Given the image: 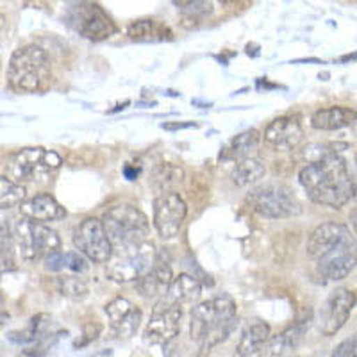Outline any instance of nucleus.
<instances>
[{
    "label": "nucleus",
    "instance_id": "f257e3e1",
    "mask_svg": "<svg viewBox=\"0 0 357 357\" xmlns=\"http://www.w3.org/2000/svg\"><path fill=\"white\" fill-rule=\"evenodd\" d=\"M298 181L312 202L333 209L347 206L357 193L345 159L336 152H327L309 162L298 174Z\"/></svg>",
    "mask_w": 357,
    "mask_h": 357
},
{
    "label": "nucleus",
    "instance_id": "f03ea898",
    "mask_svg": "<svg viewBox=\"0 0 357 357\" xmlns=\"http://www.w3.org/2000/svg\"><path fill=\"white\" fill-rule=\"evenodd\" d=\"M238 327V307L229 295L213 296L193 307L190 318V337L197 356L206 357L215 347L227 340Z\"/></svg>",
    "mask_w": 357,
    "mask_h": 357
},
{
    "label": "nucleus",
    "instance_id": "7ed1b4c3",
    "mask_svg": "<svg viewBox=\"0 0 357 357\" xmlns=\"http://www.w3.org/2000/svg\"><path fill=\"white\" fill-rule=\"evenodd\" d=\"M50 77V59L41 47L27 45L11 56L8 84L18 93H34Z\"/></svg>",
    "mask_w": 357,
    "mask_h": 357
},
{
    "label": "nucleus",
    "instance_id": "20e7f679",
    "mask_svg": "<svg viewBox=\"0 0 357 357\" xmlns=\"http://www.w3.org/2000/svg\"><path fill=\"white\" fill-rule=\"evenodd\" d=\"M155 259V247L151 240L116 245L106 263V273L114 282H132L151 272Z\"/></svg>",
    "mask_w": 357,
    "mask_h": 357
},
{
    "label": "nucleus",
    "instance_id": "39448f33",
    "mask_svg": "<svg viewBox=\"0 0 357 357\" xmlns=\"http://www.w3.org/2000/svg\"><path fill=\"white\" fill-rule=\"evenodd\" d=\"M102 223L113 247L149 240L151 223L145 213L130 204H118L107 209L102 216Z\"/></svg>",
    "mask_w": 357,
    "mask_h": 357
},
{
    "label": "nucleus",
    "instance_id": "423d86ee",
    "mask_svg": "<svg viewBox=\"0 0 357 357\" xmlns=\"http://www.w3.org/2000/svg\"><path fill=\"white\" fill-rule=\"evenodd\" d=\"M13 234L22 259L27 263H38L52 252L61 250V238L54 229L25 216L15 223Z\"/></svg>",
    "mask_w": 357,
    "mask_h": 357
},
{
    "label": "nucleus",
    "instance_id": "0eeeda50",
    "mask_svg": "<svg viewBox=\"0 0 357 357\" xmlns=\"http://www.w3.org/2000/svg\"><path fill=\"white\" fill-rule=\"evenodd\" d=\"M247 202L252 211H256L263 218H291L301 215L302 211L295 193L288 186L279 183H266L250 190Z\"/></svg>",
    "mask_w": 357,
    "mask_h": 357
},
{
    "label": "nucleus",
    "instance_id": "6e6552de",
    "mask_svg": "<svg viewBox=\"0 0 357 357\" xmlns=\"http://www.w3.org/2000/svg\"><path fill=\"white\" fill-rule=\"evenodd\" d=\"M183 305L161 296L152 309L151 320L143 329V341L146 345H167L181 331Z\"/></svg>",
    "mask_w": 357,
    "mask_h": 357
},
{
    "label": "nucleus",
    "instance_id": "1a4fd4ad",
    "mask_svg": "<svg viewBox=\"0 0 357 357\" xmlns=\"http://www.w3.org/2000/svg\"><path fill=\"white\" fill-rule=\"evenodd\" d=\"M188 215V206L177 191L159 193L154 200V227L162 240L177 238Z\"/></svg>",
    "mask_w": 357,
    "mask_h": 357
},
{
    "label": "nucleus",
    "instance_id": "9d476101",
    "mask_svg": "<svg viewBox=\"0 0 357 357\" xmlns=\"http://www.w3.org/2000/svg\"><path fill=\"white\" fill-rule=\"evenodd\" d=\"M49 161H47V151L45 149H22L20 152L13 154L8 159L6 172L8 177L20 184L27 183H47L50 177Z\"/></svg>",
    "mask_w": 357,
    "mask_h": 357
},
{
    "label": "nucleus",
    "instance_id": "9b49d317",
    "mask_svg": "<svg viewBox=\"0 0 357 357\" xmlns=\"http://www.w3.org/2000/svg\"><path fill=\"white\" fill-rule=\"evenodd\" d=\"M73 245L91 263H107L113 254V243L107 238L104 223L98 218H86L81 222L73 231Z\"/></svg>",
    "mask_w": 357,
    "mask_h": 357
},
{
    "label": "nucleus",
    "instance_id": "f8f14e48",
    "mask_svg": "<svg viewBox=\"0 0 357 357\" xmlns=\"http://www.w3.org/2000/svg\"><path fill=\"white\" fill-rule=\"evenodd\" d=\"M354 234L347 225L336 222L320 223L311 231L305 243V254L309 259L320 261L327 254L347 243H352Z\"/></svg>",
    "mask_w": 357,
    "mask_h": 357
},
{
    "label": "nucleus",
    "instance_id": "ddd939ff",
    "mask_svg": "<svg viewBox=\"0 0 357 357\" xmlns=\"http://www.w3.org/2000/svg\"><path fill=\"white\" fill-rule=\"evenodd\" d=\"M357 304L356 293L340 288L329 295L320 311V331L324 336L331 337L340 333L349 321L354 307Z\"/></svg>",
    "mask_w": 357,
    "mask_h": 357
},
{
    "label": "nucleus",
    "instance_id": "4468645a",
    "mask_svg": "<svg viewBox=\"0 0 357 357\" xmlns=\"http://www.w3.org/2000/svg\"><path fill=\"white\" fill-rule=\"evenodd\" d=\"M302 139H304V130L301 122L293 116L277 118L264 129L263 134L264 145L277 152L295 151Z\"/></svg>",
    "mask_w": 357,
    "mask_h": 357
},
{
    "label": "nucleus",
    "instance_id": "2eb2a0df",
    "mask_svg": "<svg viewBox=\"0 0 357 357\" xmlns=\"http://www.w3.org/2000/svg\"><path fill=\"white\" fill-rule=\"evenodd\" d=\"M320 273L327 280H343L357 266V241L336 248L318 261Z\"/></svg>",
    "mask_w": 357,
    "mask_h": 357
},
{
    "label": "nucleus",
    "instance_id": "dca6fc26",
    "mask_svg": "<svg viewBox=\"0 0 357 357\" xmlns=\"http://www.w3.org/2000/svg\"><path fill=\"white\" fill-rule=\"evenodd\" d=\"M79 33L91 41H102L113 36L116 27L98 6L88 4L79 11Z\"/></svg>",
    "mask_w": 357,
    "mask_h": 357
},
{
    "label": "nucleus",
    "instance_id": "f3484780",
    "mask_svg": "<svg viewBox=\"0 0 357 357\" xmlns=\"http://www.w3.org/2000/svg\"><path fill=\"white\" fill-rule=\"evenodd\" d=\"M20 213L25 218L40 223L56 222V220H63L66 216L65 207L49 193H40L33 199L25 200L20 206Z\"/></svg>",
    "mask_w": 357,
    "mask_h": 357
},
{
    "label": "nucleus",
    "instance_id": "a211bd4d",
    "mask_svg": "<svg viewBox=\"0 0 357 357\" xmlns=\"http://www.w3.org/2000/svg\"><path fill=\"white\" fill-rule=\"evenodd\" d=\"M309 324H311V314L302 320H298L296 324H293L291 327H288L286 331H282L277 336L270 337L266 345V354L268 357H288L291 356L293 350L301 345V341L304 340V334L307 333Z\"/></svg>",
    "mask_w": 357,
    "mask_h": 357
},
{
    "label": "nucleus",
    "instance_id": "6ab92c4d",
    "mask_svg": "<svg viewBox=\"0 0 357 357\" xmlns=\"http://www.w3.org/2000/svg\"><path fill=\"white\" fill-rule=\"evenodd\" d=\"M268 340H270V327L264 321L256 320L250 324L241 334L236 345L234 357H264Z\"/></svg>",
    "mask_w": 357,
    "mask_h": 357
},
{
    "label": "nucleus",
    "instance_id": "aec40b11",
    "mask_svg": "<svg viewBox=\"0 0 357 357\" xmlns=\"http://www.w3.org/2000/svg\"><path fill=\"white\" fill-rule=\"evenodd\" d=\"M172 280H174L172 268L165 261L155 259L151 272L136 280V289L145 298H161L168 291Z\"/></svg>",
    "mask_w": 357,
    "mask_h": 357
},
{
    "label": "nucleus",
    "instance_id": "412c9836",
    "mask_svg": "<svg viewBox=\"0 0 357 357\" xmlns=\"http://www.w3.org/2000/svg\"><path fill=\"white\" fill-rule=\"evenodd\" d=\"M357 123V111L345 106H331L312 113L311 126L317 130H340Z\"/></svg>",
    "mask_w": 357,
    "mask_h": 357
},
{
    "label": "nucleus",
    "instance_id": "4be33fe9",
    "mask_svg": "<svg viewBox=\"0 0 357 357\" xmlns=\"http://www.w3.org/2000/svg\"><path fill=\"white\" fill-rule=\"evenodd\" d=\"M91 261L81 252H63L56 250L43 259L45 270L49 272H72V273H84L89 270Z\"/></svg>",
    "mask_w": 357,
    "mask_h": 357
},
{
    "label": "nucleus",
    "instance_id": "5701e85b",
    "mask_svg": "<svg viewBox=\"0 0 357 357\" xmlns=\"http://www.w3.org/2000/svg\"><path fill=\"white\" fill-rule=\"evenodd\" d=\"M200 295H202V284L199 282V279L188 275V273H181V275L174 277L172 284L168 286V291L162 296L170 302L183 305L199 301Z\"/></svg>",
    "mask_w": 357,
    "mask_h": 357
},
{
    "label": "nucleus",
    "instance_id": "b1692460",
    "mask_svg": "<svg viewBox=\"0 0 357 357\" xmlns=\"http://www.w3.org/2000/svg\"><path fill=\"white\" fill-rule=\"evenodd\" d=\"M263 142V134L257 129H248L245 132L238 134L234 139L223 151L222 159H231V161H241L245 158H250L257 151V146Z\"/></svg>",
    "mask_w": 357,
    "mask_h": 357
},
{
    "label": "nucleus",
    "instance_id": "393cba45",
    "mask_svg": "<svg viewBox=\"0 0 357 357\" xmlns=\"http://www.w3.org/2000/svg\"><path fill=\"white\" fill-rule=\"evenodd\" d=\"M264 174H266L264 162L259 158L250 155V158H245L241 161H236V167L232 168L231 178L236 186L247 188L259 183L261 178L264 177Z\"/></svg>",
    "mask_w": 357,
    "mask_h": 357
},
{
    "label": "nucleus",
    "instance_id": "a878e982",
    "mask_svg": "<svg viewBox=\"0 0 357 357\" xmlns=\"http://www.w3.org/2000/svg\"><path fill=\"white\" fill-rule=\"evenodd\" d=\"M184 25H197L213 15L211 0H174Z\"/></svg>",
    "mask_w": 357,
    "mask_h": 357
},
{
    "label": "nucleus",
    "instance_id": "bb28decb",
    "mask_svg": "<svg viewBox=\"0 0 357 357\" xmlns=\"http://www.w3.org/2000/svg\"><path fill=\"white\" fill-rule=\"evenodd\" d=\"M184 172L183 168L175 167L172 162H162L152 174V186L158 193H165V191H174L177 184L183 183Z\"/></svg>",
    "mask_w": 357,
    "mask_h": 357
},
{
    "label": "nucleus",
    "instance_id": "cd10ccee",
    "mask_svg": "<svg viewBox=\"0 0 357 357\" xmlns=\"http://www.w3.org/2000/svg\"><path fill=\"white\" fill-rule=\"evenodd\" d=\"M25 200H27V190L24 184L2 175L0 177V209L20 207Z\"/></svg>",
    "mask_w": 357,
    "mask_h": 357
},
{
    "label": "nucleus",
    "instance_id": "c85d7f7f",
    "mask_svg": "<svg viewBox=\"0 0 357 357\" xmlns=\"http://www.w3.org/2000/svg\"><path fill=\"white\" fill-rule=\"evenodd\" d=\"M15 270V234L8 223L0 220V272Z\"/></svg>",
    "mask_w": 357,
    "mask_h": 357
},
{
    "label": "nucleus",
    "instance_id": "c756f323",
    "mask_svg": "<svg viewBox=\"0 0 357 357\" xmlns=\"http://www.w3.org/2000/svg\"><path fill=\"white\" fill-rule=\"evenodd\" d=\"M142 311L134 305V309L126 318H122L118 324L111 325V333L118 340H129V337H132L134 334L138 333L139 325H142Z\"/></svg>",
    "mask_w": 357,
    "mask_h": 357
},
{
    "label": "nucleus",
    "instance_id": "7c9ffc66",
    "mask_svg": "<svg viewBox=\"0 0 357 357\" xmlns=\"http://www.w3.org/2000/svg\"><path fill=\"white\" fill-rule=\"evenodd\" d=\"M56 286L57 291L61 293L63 296H68V298H84L89 291L86 280L75 275L59 277L56 280Z\"/></svg>",
    "mask_w": 357,
    "mask_h": 357
},
{
    "label": "nucleus",
    "instance_id": "2f4dec72",
    "mask_svg": "<svg viewBox=\"0 0 357 357\" xmlns=\"http://www.w3.org/2000/svg\"><path fill=\"white\" fill-rule=\"evenodd\" d=\"M129 36L132 40H152L159 34V29L152 20H138L129 25Z\"/></svg>",
    "mask_w": 357,
    "mask_h": 357
},
{
    "label": "nucleus",
    "instance_id": "473e14b6",
    "mask_svg": "<svg viewBox=\"0 0 357 357\" xmlns=\"http://www.w3.org/2000/svg\"><path fill=\"white\" fill-rule=\"evenodd\" d=\"M331 357H357V334L340 343Z\"/></svg>",
    "mask_w": 357,
    "mask_h": 357
},
{
    "label": "nucleus",
    "instance_id": "72a5a7b5",
    "mask_svg": "<svg viewBox=\"0 0 357 357\" xmlns=\"http://www.w3.org/2000/svg\"><path fill=\"white\" fill-rule=\"evenodd\" d=\"M100 325H97V324H91V325H86L84 327V334H82V336H86V340L82 341L81 345L79 347H84V345H88L89 341H95L98 337V334H100Z\"/></svg>",
    "mask_w": 357,
    "mask_h": 357
},
{
    "label": "nucleus",
    "instance_id": "f704fd0d",
    "mask_svg": "<svg viewBox=\"0 0 357 357\" xmlns=\"http://www.w3.org/2000/svg\"><path fill=\"white\" fill-rule=\"evenodd\" d=\"M186 127H195V123H162V129H168V130L186 129Z\"/></svg>",
    "mask_w": 357,
    "mask_h": 357
},
{
    "label": "nucleus",
    "instance_id": "c9c22d12",
    "mask_svg": "<svg viewBox=\"0 0 357 357\" xmlns=\"http://www.w3.org/2000/svg\"><path fill=\"white\" fill-rule=\"evenodd\" d=\"M350 225H352V234L357 238V207H354V211L350 213Z\"/></svg>",
    "mask_w": 357,
    "mask_h": 357
},
{
    "label": "nucleus",
    "instance_id": "e433bc0d",
    "mask_svg": "<svg viewBox=\"0 0 357 357\" xmlns=\"http://www.w3.org/2000/svg\"><path fill=\"white\" fill-rule=\"evenodd\" d=\"M8 320H9V314L2 309V305H0V331L4 329V325L8 324Z\"/></svg>",
    "mask_w": 357,
    "mask_h": 357
},
{
    "label": "nucleus",
    "instance_id": "4c0bfd02",
    "mask_svg": "<svg viewBox=\"0 0 357 357\" xmlns=\"http://www.w3.org/2000/svg\"><path fill=\"white\" fill-rule=\"evenodd\" d=\"M220 2L225 6H231V4H236V2H240V0H220Z\"/></svg>",
    "mask_w": 357,
    "mask_h": 357
},
{
    "label": "nucleus",
    "instance_id": "58836bf2",
    "mask_svg": "<svg viewBox=\"0 0 357 357\" xmlns=\"http://www.w3.org/2000/svg\"><path fill=\"white\" fill-rule=\"evenodd\" d=\"M0 305H2V295H0Z\"/></svg>",
    "mask_w": 357,
    "mask_h": 357
}]
</instances>
